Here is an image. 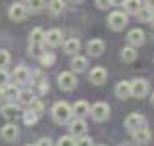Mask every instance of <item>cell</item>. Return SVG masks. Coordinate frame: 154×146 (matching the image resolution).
Masks as SVG:
<instances>
[{
    "label": "cell",
    "mask_w": 154,
    "mask_h": 146,
    "mask_svg": "<svg viewBox=\"0 0 154 146\" xmlns=\"http://www.w3.org/2000/svg\"><path fill=\"white\" fill-rule=\"evenodd\" d=\"M37 119H38V115L33 110H27L25 114H23V123H25V125H35Z\"/></svg>",
    "instance_id": "29"
},
{
    "label": "cell",
    "mask_w": 154,
    "mask_h": 146,
    "mask_svg": "<svg viewBox=\"0 0 154 146\" xmlns=\"http://www.w3.org/2000/svg\"><path fill=\"white\" fill-rule=\"evenodd\" d=\"M37 144H38V146H42V144H46V146H48V144H52V140L48 138V137H42V138H38V140H37Z\"/></svg>",
    "instance_id": "38"
},
{
    "label": "cell",
    "mask_w": 154,
    "mask_h": 146,
    "mask_svg": "<svg viewBox=\"0 0 154 146\" xmlns=\"http://www.w3.org/2000/svg\"><path fill=\"white\" fill-rule=\"evenodd\" d=\"M17 92L19 89L14 83H8V85H4V90H2V96L4 98H8V100H14V98H17Z\"/></svg>",
    "instance_id": "23"
},
{
    "label": "cell",
    "mask_w": 154,
    "mask_h": 146,
    "mask_svg": "<svg viewBox=\"0 0 154 146\" xmlns=\"http://www.w3.org/2000/svg\"><path fill=\"white\" fill-rule=\"evenodd\" d=\"M54 54H52V52H42V56H41V64L45 65V67H50L52 64H54Z\"/></svg>",
    "instance_id": "31"
},
{
    "label": "cell",
    "mask_w": 154,
    "mask_h": 146,
    "mask_svg": "<svg viewBox=\"0 0 154 146\" xmlns=\"http://www.w3.org/2000/svg\"><path fill=\"white\" fill-rule=\"evenodd\" d=\"M27 14H29L27 4L16 2V4H12V6H10L8 16H10V19H12V21H23V19L27 17Z\"/></svg>",
    "instance_id": "5"
},
{
    "label": "cell",
    "mask_w": 154,
    "mask_h": 146,
    "mask_svg": "<svg viewBox=\"0 0 154 146\" xmlns=\"http://www.w3.org/2000/svg\"><path fill=\"white\" fill-rule=\"evenodd\" d=\"M45 44H48L50 48H56V46L62 44V31L60 29H50V31H46Z\"/></svg>",
    "instance_id": "12"
},
{
    "label": "cell",
    "mask_w": 154,
    "mask_h": 146,
    "mask_svg": "<svg viewBox=\"0 0 154 146\" xmlns=\"http://www.w3.org/2000/svg\"><path fill=\"white\" fill-rule=\"evenodd\" d=\"M45 35L46 33L41 27H35L31 31V35H29V42H45Z\"/></svg>",
    "instance_id": "27"
},
{
    "label": "cell",
    "mask_w": 154,
    "mask_h": 146,
    "mask_svg": "<svg viewBox=\"0 0 154 146\" xmlns=\"http://www.w3.org/2000/svg\"><path fill=\"white\" fill-rule=\"evenodd\" d=\"M119 56H122V60H123V62L131 64V62H135V60L139 58V52H137V48H135V46L129 44V46H125L123 50H122V54H119Z\"/></svg>",
    "instance_id": "18"
},
{
    "label": "cell",
    "mask_w": 154,
    "mask_h": 146,
    "mask_svg": "<svg viewBox=\"0 0 154 146\" xmlns=\"http://www.w3.org/2000/svg\"><path fill=\"white\" fill-rule=\"evenodd\" d=\"M69 133L73 135V137H83V135H87V121L83 117H71L69 119Z\"/></svg>",
    "instance_id": "6"
},
{
    "label": "cell",
    "mask_w": 154,
    "mask_h": 146,
    "mask_svg": "<svg viewBox=\"0 0 154 146\" xmlns=\"http://www.w3.org/2000/svg\"><path fill=\"white\" fill-rule=\"evenodd\" d=\"M125 0H112V6H123Z\"/></svg>",
    "instance_id": "40"
},
{
    "label": "cell",
    "mask_w": 154,
    "mask_h": 146,
    "mask_svg": "<svg viewBox=\"0 0 154 146\" xmlns=\"http://www.w3.org/2000/svg\"><path fill=\"white\" fill-rule=\"evenodd\" d=\"M64 0H50V4H48V12L52 14V16H60L62 12H64Z\"/></svg>",
    "instance_id": "24"
},
{
    "label": "cell",
    "mask_w": 154,
    "mask_h": 146,
    "mask_svg": "<svg viewBox=\"0 0 154 146\" xmlns=\"http://www.w3.org/2000/svg\"><path fill=\"white\" fill-rule=\"evenodd\" d=\"M58 144H77V137H73V135L60 137V138H58Z\"/></svg>",
    "instance_id": "34"
},
{
    "label": "cell",
    "mask_w": 154,
    "mask_h": 146,
    "mask_svg": "<svg viewBox=\"0 0 154 146\" xmlns=\"http://www.w3.org/2000/svg\"><path fill=\"white\" fill-rule=\"evenodd\" d=\"M0 137H2V140H6V142H14V140H17V137H19L17 125H14V123L4 125V127L0 129Z\"/></svg>",
    "instance_id": "8"
},
{
    "label": "cell",
    "mask_w": 154,
    "mask_h": 146,
    "mask_svg": "<svg viewBox=\"0 0 154 146\" xmlns=\"http://www.w3.org/2000/svg\"><path fill=\"white\" fill-rule=\"evenodd\" d=\"M77 144H94V142H93V138H91V137L83 135V137H79V138H77Z\"/></svg>",
    "instance_id": "37"
},
{
    "label": "cell",
    "mask_w": 154,
    "mask_h": 146,
    "mask_svg": "<svg viewBox=\"0 0 154 146\" xmlns=\"http://www.w3.org/2000/svg\"><path fill=\"white\" fill-rule=\"evenodd\" d=\"M123 8H125V12H127V14H133V16H135V14L141 10V0H125Z\"/></svg>",
    "instance_id": "25"
},
{
    "label": "cell",
    "mask_w": 154,
    "mask_h": 146,
    "mask_svg": "<svg viewBox=\"0 0 154 146\" xmlns=\"http://www.w3.org/2000/svg\"><path fill=\"white\" fill-rule=\"evenodd\" d=\"M91 115H93L94 121H106L110 117V106L106 102H96V104L91 106Z\"/></svg>",
    "instance_id": "4"
},
{
    "label": "cell",
    "mask_w": 154,
    "mask_h": 146,
    "mask_svg": "<svg viewBox=\"0 0 154 146\" xmlns=\"http://www.w3.org/2000/svg\"><path fill=\"white\" fill-rule=\"evenodd\" d=\"M58 87H60L62 90H73L77 87V79H75V73L73 71H62L60 75H58Z\"/></svg>",
    "instance_id": "3"
},
{
    "label": "cell",
    "mask_w": 154,
    "mask_h": 146,
    "mask_svg": "<svg viewBox=\"0 0 154 146\" xmlns=\"http://www.w3.org/2000/svg\"><path fill=\"white\" fill-rule=\"evenodd\" d=\"M2 90H4V87H2V85H0V96H2Z\"/></svg>",
    "instance_id": "43"
},
{
    "label": "cell",
    "mask_w": 154,
    "mask_h": 146,
    "mask_svg": "<svg viewBox=\"0 0 154 146\" xmlns=\"http://www.w3.org/2000/svg\"><path fill=\"white\" fill-rule=\"evenodd\" d=\"M29 79H31V73H29L27 67H16V71H14V81L17 83H29Z\"/></svg>",
    "instance_id": "20"
},
{
    "label": "cell",
    "mask_w": 154,
    "mask_h": 146,
    "mask_svg": "<svg viewBox=\"0 0 154 146\" xmlns=\"http://www.w3.org/2000/svg\"><path fill=\"white\" fill-rule=\"evenodd\" d=\"M125 129L131 133V131H135V129H139L141 125H144V117L141 114H129L127 117H125Z\"/></svg>",
    "instance_id": "11"
},
{
    "label": "cell",
    "mask_w": 154,
    "mask_h": 146,
    "mask_svg": "<svg viewBox=\"0 0 154 146\" xmlns=\"http://www.w3.org/2000/svg\"><path fill=\"white\" fill-rule=\"evenodd\" d=\"M144 4H146V8L154 10V0H144Z\"/></svg>",
    "instance_id": "39"
},
{
    "label": "cell",
    "mask_w": 154,
    "mask_h": 146,
    "mask_svg": "<svg viewBox=\"0 0 154 146\" xmlns=\"http://www.w3.org/2000/svg\"><path fill=\"white\" fill-rule=\"evenodd\" d=\"M112 6V0H96V8L98 10H108Z\"/></svg>",
    "instance_id": "36"
},
{
    "label": "cell",
    "mask_w": 154,
    "mask_h": 146,
    "mask_svg": "<svg viewBox=\"0 0 154 146\" xmlns=\"http://www.w3.org/2000/svg\"><path fill=\"white\" fill-rule=\"evenodd\" d=\"M79 50H81V42H79V38H67V41L64 42V52H66V54L73 56V54H77Z\"/></svg>",
    "instance_id": "17"
},
{
    "label": "cell",
    "mask_w": 154,
    "mask_h": 146,
    "mask_svg": "<svg viewBox=\"0 0 154 146\" xmlns=\"http://www.w3.org/2000/svg\"><path fill=\"white\" fill-rule=\"evenodd\" d=\"M17 111H19V110H17V106H16V104H6V106H2L0 114H2L6 119H12V117H16Z\"/></svg>",
    "instance_id": "26"
},
{
    "label": "cell",
    "mask_w": 154,
    "mask_h": 146,
    "mask_svg": "<svg viewBox=\"0 0 154 146\" xmlns=\"http://www.w3.org/2000/svg\"><path fill=\"white\" fill-rule=\"evenodd\" d=\"M8 64H10V52L0 48V67H6Z\"/></svg>",
    "instance_id": "33"
},
{
    "label": "cell",
    "mask_w": 154,
    "mask_h": 146,
    "mask_svg": "<svg viewBox=\"0 0 154 146\" xmlns=\"http://www.w3.org/2000/svg\"><path fill=\"white\" fill-rule=\"evenodd\" d=\"M27 8L31 12H41L45 8V0H27Z\"/></svg>",
    "instance_id": "30"
},
{
    "label": "cell",
    "mask_w": 154,
    "mask_h": 146,
    "mask_svg": "<svg viewBox=\"0 0 154 146\" xmlns=\"http://www.w3.org/2000/svg\"><path fill=\"white\" fill-rule=\"evenodd\" d=\"M33 100H35V94H33V90L23 89V90H19V92H17V102H19L21 106H29Z\"/></svg>",
    "instance_id": "21"
},
{
    "label": "cell",
    "mask_w": 154,
    "mask_h": 146,
    "mask_svg": "<svg viewBox=\"0 0 154 146\" xmlns=\"http://www.w3.org/2000/svg\"><path fill=\"white\" fill-rule=\"evenodd\" d=\"M150 102H152V106H154V92H152V96H150Z\"/></svg>",
    "instance_id": "42"
},
{
    "label": "cell",
    "mask_w": 154,
    "mask_h": 146,
    "mask_svg": "<svg viewBox=\"0 0 154 146\" xmlns=\"http://www.w3.org/2000/svg\"><path fill=\"white\" fill-rule=\"evenodd\" d=\"M8 81H10V75H8V71L4 69V67H0V85H8Z\"/></svg>",
    "instance_id": "35"
},
{
    "label": "cell",
    "mask_w": 154,
    "mask_h": 146,
    "mask_svg": "<svg viewBox=\"0 0 154 146\" xmlns=\"http://www.w3.org/2000/svg\"><path fill=\"white\" fill-rule=\"evenodd\" d=\"M71 71H77V73H83L87 69V65H89V62H87L85 56H79V54H73V58H71Z\"/></svg>",
    "instance_id": "15"
},
{
    "label": "cell",
    "mask_w": 154,
    "mask_h": 146,
    "mask_svg": "<svg viewBox=\"0 0 154 146\" xmlns=\"http://www.w3.org/2000/svg\"><path fill=\"white\" fill-rule=\"evenodd\" d=\"M150 25H152V29H154V16H152V19H150Z\"/></svg>",
    "instance_id": "41"
},
{
    "label": "cell",
    "mask_w": 154,
    "mask_h": 146,
    "mask_svg": "<svg viewBox=\"0 0 154 146\" xmlns=\"http://www.w3.org/2000/svg\"><path fill=\"white\" fill-rule=\"evenodd\" d=\"M29 110H33L37 115H41V114H42V110H45V104H42V102L38 100V98H35V100L31 102V104H29Z\"/></svg>",
    "instance_id": "32"
},
{
    "label": "cell",
    "mask_w": 154,
    "mask_h": 146,
    "mask_svg": "<svg viewBox=\"0 0 154 146\" xmlns=\"http://www.w3.org/2000/svg\"><path fill=\"white\" fill-rule=\"evenodd\" d=\"M148 94V83L144 79H135L131 81V96L135 98H143Z\"/></svg>",
    "instance_id": "7"
},
{
    "label": "cell",
    "mask_w": 154,
    "mask_h": 146,
    "mask_svg": "<svg viewBox=\"0 0 154 146\" xmlns=\"http://www.w3.org/2000/svg\"><path fill=\"white\" fill-rule=\"evenodd\" d=\"M116 96L122 98V100L129 98V96H131V83L129 81H119L118 85H116Z\"/></svg>",
    "instance_id": "16"
},
{
    "label": "cell",
    "mask_w": 154,
    "mask_h": 146,
    "mask_svg": "<svg viewBox=\"0 0 154 146\" xmlns=\"http://www.w3.org/2000/svg\"><path fill=\"white\" fill-rule=\"evenodd\" d=\"M106 79H108V73H106L104 67H93L91 73H89V81L93 83V85H96V87L104 85Z\"/></svg>",
    "instance_id": "10"
},
{
    "label": "cell",
    "mask_w": 154,
    "mask_h": 146,
    "mask_svg": "<svg viewBox=\"0 0 154 146\" xmlns=\"http://www.w3.org/2000/svg\"><path fill=\"white\" fill-rule=\"evenodd\" d=\"M73 2H77V4H81V2H83V0H73Z\"/></svg>",
    "instance_id": "44"
},
{
    "label": "cell",
    "mask_w": 154,
    "mask_h": 146,
    "mask_svg": "<svg viewBox=\"0 0 154 146\" xmlns=\"http://www.w3.org/2000/svg\"><path fill=\"white\" fill-rule=\"evenodd\" d=\"M127 12H112L108 16V27L112 31H123L127 25Z\"/></svg>",
    "instance_id": "2"
},
{
    "label": "cell",
    "mask_w": 154,
    "mask_h": 146,
    "mask_svg": "<svg viewBox=\"0 0 154 146\" xmlns=\"http://www.w3.org/2000/svg\"><path fill=\"white\" fill-rule=\"evenodd\" d=\"M131 135H133V140L137 144H148V142H150V138H152V133L148 131V127H144V125H141L139 129L131 131Z\"/></svg>",
    "instance_id": "9"
},
{
    "label": "cell",
    "mask_w": 154,
    "mask_h": 146,
    "mask_svg": "<svg viewBox=\"0 0 154 146\" xmlns=\"http://www.w3.org/2000/svg\"><path fill=\"white\" fill-rule=\"evenodd\" d=\"M127 42L135 48L144 44V31L143 29H131V31L127 33Z\"/></svg>",
    "instance_id": "14"
},
{
    "label": "cell",
    "mask_w": 154,
    "mask_h": 146,
    "mask_svg": "<svg viewBox=\"0 0 154 146\" xmlns=\"http://www.w3.org/2000/svg\"><path fill=\"white\" fill-rule=\"evenodd\" d=\"M73 114L77 117H85V115H91V106L87 104L85 100H79L73 104Z\"/></svg>",
    "instance_id": "19"
},
{
    "label": "cell",
    "mask_w": 154,
    "mask_h": 146,
    "mask_svg": "<svg viewBox=\"0 0 154 146\" xmlns=\"http://www.w3.org/2000/svg\"><path fill=\"white\" fill-rule=\"evenodd\" d=\"M29 52H31L33 56L41 58L42 52H45V42H29Z\"/></svg>",
    "instance_id": "28"
},
{
    "label": "cell",
    "mask_w": 154,
    "mask_h": 146,
    "mask_svg": "<svg viewBox=\"0 0 154 146\" xmlns=\"http://www.w3.org/2000/svg\"><path fill=\"white\" fill-rule=\"evenodd\" d=\"M135 16L139 17V21H144V23H150V19H152V16H154V10H150V8H146V6H141V10H139Z\"/></svg>",
    "instance_id": "22"
},
{
    "label": "cell",
    "mask_w": 154,
    "mask_h": 146,
    "mask_svg": "<svg viewBox=\"0 0 154 146\" xmlns=\"http://www.w3.org/2000/svg\"><path fill=\"white\" fill-rule=\"evenodd\" d=\"M73 106H69L67 102H56L52 106V117L56 123H69V119L73 117Z\"/></svg>",
    "instance_id": "1"
},
{
    "label": "cell",
    "mask_w": 154,
    "mask_h": 146,
    "mask_svg": "<svg viewBox=\"0 0 154 146\" xmlns=\"http://www.w3.org/2000/svg\"><path fill=\"white\" fill-rule=\"evenodd\" d=\"M87 52H89V56H93V58L102 56L104 41H100V38H93V41H89V42H87Z\"/></svg>",
    "instance_id": "13"
}]
</instances>
